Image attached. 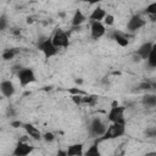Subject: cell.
Returning <instances> with one entry per match:
<instances>
[{
  "label": "cell",
  "mask_w": 156,
  "mask_h": 156,
  "mask_svg": "<svg viewBox=\"0 0 156 156\" xmlns=\"http://www.w3.org/2000/svg\"><path fill=\"white\" fill-rule=\"evenodd\" d=\"M51 40H52V44L56 46V48H68L69 46V38H68V34L61 29V28H57L55 29L54 34L51 35Z\"/></svg>",
  "instance_id": "6"
},
{
  "label": "cell",
  "mask_w": 156,
  "mask_h": 156,
  "mask_svg": "<svg viewBox=\"0 0 156 156\" xmlns=\"http://www.w3.org/2000/svg\"><path fill=\"white\" fill-rule=\"evenodd\" d=\"M106 33V27L101 21H90V34L94 40L100 39Z\"/></svg>",
  "instance_id": "8"
},
{
  "label": "cell",
  "mask_w": 156,
  "mask_h": 156,
  "mask_svg": "<svg viewBox=\"0 0 156 156\" xmlns=\"http://www.w3.org/2000/svg\"><path fill=\"white\" fill-rule=\"evenodd\" d=\"M67 156H82L84 154L83 151V144L80 143H76L68 146V149L66 150Z\"/></svg>",
  "instance_id": "15"
},
{
  "label": "cell",
  "mask_w": 156,
  "mask_h": 156,
  "mask_svg": "<svg viewBox=\"0 0 156 156\" xmlns=\"http://www.w3.org/2000/svg\"><path fill=\"white\" fill-rule=\"evenodd\" d=\"M82 98H83V95H71V99H72V101L76 104V105H82Z\"/></svg>",
  "instance_id": "30"
},
{
  "label": "cell",
  "mask_w": 156,
  "mask_h": 156,
  "mask_svg": "<svg viewBox=\"0 0 156 156\" xmlns=\"http://www.w3.org/2000/svg\"><path fill=\"white\" fill-rule=\"evenodd\" d=\"M85 20H87V17H85V15L82 12V10L77 9V10L74 11L73 16H72L71 24H72V27H80V26L85 22Z\"/></svg>",
  "instance_id": "14"
},
{
  "label": "cell",
  "mask_w": 156,
  "mask_h": 156,
  "mask_svg": "<svg viewBox=\"0 0 156 156\" xmlns=\"http://www.w3.org/2000/svg\"><path fill=\"white\" fill-rule=\"evenodd\" d=\"M33 150H34V146L29 145L27 141L18 140L13 151H12V155H15V156H27V155L32 154Z\"/></svg>",
  "instance_id": "9"
},
{
  "label": "cell",
  "mask_w": 156,
  "mask_h": 156,
  "mask_svg": "<svg viewBox=\"0 0 156 156\" xmlns=\"http://www.w3.org/2000/svg\"><path fill=\"white\" fill-rule=\"evenodd\" d=\"M102 21H104V24H105V26H112V24L115 23V17H113V15L106 13Z\"/></svg>",
  "instance_id": "26"
},
{
  "label": "cell",
  "mask_w": 156,
  "mask_h": 156,
  "mask_svg": "<svg viewBox=\"0 0 156 156\" xmlns=\"http://www.w3.org/2000/svg\"><path fill=\"white\" fill-rule=\"evenodd\" d=\"M18 54H20V49H17V48H7V49H4L2 54H1V58L4 61H11Z\"/></svg>",
  "instance_id": "16"
},
{
  "label": "cell",
  "mask_w": 156,
  "mask_h": 156,
  "mask_svg": "<svg viewBox=\"0 0 156 156\" xmlns=\"http://www.w3.org/2000/svg\"><path fill=\"white\" fill-rule=\"evenodd\" d=\"M111 39H113L119 46L126 48L129 45V39H128V34L119 32V30H113L111 33Z\"/></svg>",
  "instance_id": "13"
},
{
  "label": "cell",
  "mask_w": 156,
  "mask_h": 156,
  "mask_svg": "<svg viewBox=\"0 0 156 156\" xmlns=\"http://www.w3.org/2000/svg\"><path fill=\"white\" fill-rule=\"evenodd\" d=\"M22 128L26 130L27 135H28L29 138H32L33 140H41L43 133H41L37 127H34L33 124H30V123H23V124H22Z\"/></svg>",
  "instance_id": "12"
},
{
  "label": "cell",
  "mask_w": 156,
  "mask_h": 156,
  "mask_svg": "<svg viewBox=\"0 0 156 156\" xmlns=\"http://www.w3.org/2000/svg\"><path fill=\"white\" fill-rule=\"evenodd\" d=\"M16 115H17V111H16V108L13 107V106H7L6 107V111H5V116L6 117H16Z\"/></svg>",
  "instance_id": "28"
},
{
  "label": "cell",
  "mask_w": 156,
  "mask_h": 156,
  "mask_svg": "<svg viewBox=\"0 0 156 156\" xmlns=\"http://www.w3.org/2000/svg\"><path fill=\"white\" fill-rule=\"evenodd\" d=\"M21 68H22V66H21V65H16V66H13V67H12V71L17 73V72H18Z\"/></svg>",
  "instance_id": "34"
},
{
  "label": "cell",
  "mask_w": 156,
  "mask_h": 156,
  "mask_svg": "<svg viewBox=\"0 0 156 156\" xmlns=\"http://www.w3.org/2000/svg\"><path fill=\"white\" fill-rule=\"evenodd\" d=\"M107 128V124L99 117H94L90 119L88 124V134L91 138H100Z\"/></svg>",
  "instance_id": "3"
},
{
  "label": "cell",
  "mask_w": 156,
  "mask_h": 156,
  "mask_svg": "<svg viewBox=\"0 0 156 156\" xmlns=\"http://www.w3.org/2000/svg\"><path fill=\"white\" fill-rule=\"evenodd\" d=\"M144 13L147 15V16H149V15H156V2L154 1V2L149 4V5L145 7Z\"/></svg>",
  "instance_id": "24"
},
{
  "label": "cell",
  "mask_w": 156,
  "mask_h": 156,
  "mask_svg": "<svg viewBox=\"0 0 156 156\" xmlns=\"http://www.w3.org/2000/svg\"><path fill=\"white\" fill-rule=\"evenodd\" d=\"M126 133V122H111L110 126H107L105 133L100 136L96 138V141H104V140H110V139H117Z\"/></svg>",
  "instance_id": "1"
},
{
  "label": "cell",
  "mask_w": 156,
  "mask_h": 156,
  "mask_svg": "<svg viewBox=\"0 0 156 156\" xmlns=\"http://www.w3.org/2000/svg\"><path fill=\"white\" fill-rule=\"evenodd\" d=\"M76 83H77V84H82L83 80H82V79H76Z\"/></svg>",
  "instance_id": "37"
},
{
  "label": "cell",
  "mask_w": 156,
  "mask_h": 156,
  "mask_svg": "<svg viewBox=\"0 0 156 156\" xmlns=\"http://www.w3.org/2000/svg\"><path fill=\"white\" fill-rule=\"evenodd\" d=\"M144 134H145L146 138H151V139H152V138L156 136V128H155V127H149V128L145 129Z\"/></svg>",
  "instance_id": "27"
},
{
  "label": "cell",
  "mask_w": 156,
  "mask_h": 156,
  "mask_svg": "<svg viewBox=\"0 0 156 156\" xmlns=\"http://www.w3.org/2000/svg\"><path fill=\"white\" fill-rule=\"evenodd\" d=\"M80 1H83V2H88V4H90V5H95V4H99L101 0H80Z\"/></svg>",
  "instance_id": "32"
},
{
  "label": "cell",
  "mask_w": 156,
  "mask_h": 156,
  "mask_svg": "<svg viewBox=\"0 0 156 156\" xmlns=\"http://www.w3.org/2000/svg\"><path fill=\"white\" fill-rule=\"evenodd\" d=\"M98 104V96L96 95H83L82 98V105H89V106H95Z\"/></svg>",
  "instance_id": "19"
},
{
  "label": "cell",
  "mask_w": 156,
  "mask_h": 156,
  "mask_svg": "<svg viewBox=\"0 0 156 156\" xmlns=\"http://www.w3.org/2000/svg\"><path fill=\"white\" fill-rule=\"evenodd\" d=\"M55 134L54 133H51V132H45V133H43V135H41V139L45 141V143H52L54 140H55Z\"/></svg>",
  "instance_id": "25"
},
{
  "label": "cell",
  "mask_w": 156,
  "mask_h": 156,
  "mask_svg": "<svg viewBox=\"0 0 156 156\" xmlns=\"http://www.w3.org/2000/svg\"><path fill=\"white\" fill-rule=\"evenodd\" d=\"M22 124H23V122L20 121V119H15V121H11V122H10V126H11L12 128H21Z\"/></svg>",
  "instance_id": "31"
},
{
  "label": "cell",
  "mask_w": 156,
  "mask_h": 156,
  "mask_svg": "<svg viewBox=\"0 0 156 156\" xmlns=\"http://www.w3.org/2000/svg\"><path fill=\"white\" fill-rule=\"evenodd\" d=\"M141 102L145 107H155L156 106V95L155 94H145L141 98Z\"/></svg>",
  "instance_id": "18"
},
{
  "label": "cell",
  "mask_w": 156,
  "mask_h": 156,
  "mask_svg": "<svg viewBox=\"0 0 156 156\" xmlns=\"http://www.w3.org/2000/svg\"><path fill=\"white\" fill-rule=\"evenodd\" d=\"M68 93H69L71 95H85V94H87L85 91H83V90L79 89V88H71V89H68Z\"/></svg>",
  "instance_id": "29"
},
{
  "label": "cell",
  "mask_w": 156,
  "mask_h": 156,
  "mask_svg": "<svg viewBox=\"0 0 156 156\" xmlns=\"http://www.w3.org/2000/svg\"><path fill=\"white\" fill-rule=\"evenodd\" d=\"M146 61H147V66H149L150 68H155V67H156V45H155V46L152 48V50L150 51V54H149Z\"/></svg>",
  "instance_id": "20"
},
{
  "label": "cell",
  "mask_w": 156,
  "mask_h": 156,
  "mask_svg": "<svg viewBox=\"0 0 156 156\" xmlns=\"http://www.w3.org/2000/svg\"><path fill=\"white\" fill-rule=\"evenodd\" d=\"M16 74H17V78H18L21 87H27V85H29L37 80L34 71L29 67H22Z\"/></svg>",
  "instance_id": "5"
},
{
  "label": "cell",
  "mask_w": 156,
  "mask_h": 156,
  "mask_svg": "<svg viewBox=\"0 0 156 156\" xmlns=\"http://www.w3.org/2000/svg\"><path fill=\"white\" fill-rule=\"evenodd\" d=\"M124 106L119 105L118 101H112L111 105V110L107 113V119L110 122H126L124 118Z\"/></svg>",
  "instance_id": "4"
},
{
  "label": "cell",
  "mask_w": 156,
  "mask_h": 156,
  "mask_svg": "<svg viewBox=\"0 0 156 156\" xmlns=\"http://www.w3.org/2000/svg\"><path fill=\"white\" fill-rule=\"evenodd\" d=\"M154 87H155V83H151V82H149V80H146V82H141V83H139V85H138V90H150V89H154Z\"/></svg>",
  "instance_id": "23"
},
{
  "label": "cell",
  "mask_w": 156,
  "mask_h": 156,
  "mask_svg": "<svg viewBox=\"0 0 156 156\" xmlns=\"http://www.w3.org/2000/svg\"><path fill=\"white\" fill-rule=\"evenodd\" d=\"M105 15H106V11H105L101 6H96V7L93 10V12L90 13L89 20H90V21H101V22H102Z\"/></svg>",
  "instance_id": "17"
},
{
  "label": "cell",
  "mask_w": 156,
  "mask_h": 156,
  "mask_svg": "<svg viewBox=\"0 0 156 156\" xmlns=\"http://www.w3.org/2000/svg\"><path fill=\"white\" fill-rule=\"evenodd\" d=\"M145 24H146V20H144L140 15H133V16L128 20L127 26H126V29H127V32H129V33H135V32H138L140 28H143Z\"/></svg>",
  "instance_id": "7"
},
{
  "label": "cell",
  "mask_w": 156,
  "mask_h": 156,
  "mask_svg": "<svg viewBox=\"0 0 156 156\" xmlns=\"http://www.w3.org/2000/svg\"><path fill=\"white\" fill-rule=\"evenodd\" d=\"M155 46V43L154 41H146V43H143L138 50L135 51V55H138L140 57V60H146L150 51L152 50V48Z\"/></svg>",
  "instance_id": "10"
},
{
  "label": "cell",
  "mask_w": 156,
  "mask_h": 156,
  "mask_svg": "<svg viewBox=\"0 0 156 156\" xmlns=\"http://www.w3.org/2000/svg\"><path fill=\"white\" fill-rule=\"evenodd\" d=\"M38 49L44 54L46 58H50L52 56H56L58 52V48H56L52 44L51 37H41L38 40Z\"/></svg>",
  "instance_id": "2"
},
{
  "label": "cell",
  "mask_w": 156,
  "mask_h": 156,
  "mask_svg": "<svg viewBox=\"0 0 156 156\" xmlns=\"http://www.w3.org/2000/svg\"><path fill=\"white\" fill-rule=\"evenodd\" d=\"M57 155H60V156H67L66 151H62V150H58V151H57Z\"/></svg>",
  "instance_id": "36"
},
{
  "label": "cell",
  "mask_w": 156,
  "mask_h": 156,
  "mask_svg": "<svg viewBox=\"0 0 156 156\" xmlns=\"http://www.w3.org/2000/svg\"><path fill=\"white\" fill-rule=\"evenodd\" d=\"M9 28V16L6 13L0 15V32L6 30Z\"/></svg>",
  "instance_id": "22"
},
{
  "label": "cell",
  "mask_w": 156,
  "mask_h": 156,
  "mask_svg": "<svg viewBox=\"0 0 156 156\" xmlns=\"http://www.w3.org/2000/svg\"><path fill=\"white\" fill-rule=\"evenodd\" d=\"M149 20L151 22H155L156 21V15H149Z\"/></svg>",
  "instance_id": "35"
},
{
  "label": "cell",
  "mask_w": 156,
  "mask_h": 156,
  "mask_svg": "<svg viewBox=\"0 0 156 156\" xmlns=\"http://www.w3.org/2000/svg\"><path fill=\"white\" fill-rule=\"evenodd\" d=\"M11 33H12L13 35H20V34H21V29H20V28H12V29H11Z\"/></svg>",
  "instance_id": "33"
},
{
  "label": "cell",
  "mask_w": 156,
  "mask_h": 156,
  "mask_svg": "<svg viewBox=\"0 0 156 156\" xmlns=\"http://www.w3.org/2000/svg\"><path fill=\"white\" fill-rule=\"evenodd\" d=\"M85 155H87V156H100L101 152H100V150H99V141L95 140V143L85 151Z\"/></svg>",
  "instance_id": "21"
},
{
  "label": "cell",
  "mask_w": 156,
  "mask_h": 156,
  "mask_svg": "<svg viewBox=\"0 0 156 156\" xmlns=\"http://www.w3.org/2000/svg\"><path fill=\"white\" fill-rule=\"evenodd\" d=\"M0 94L4 98H11L15 94V85L11 80L5 79L0 83Z\"/></svg>",
  "instance_id": "11"
}]
</instances>
